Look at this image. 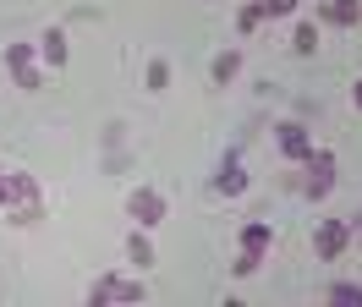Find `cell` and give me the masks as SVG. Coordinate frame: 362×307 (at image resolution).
<instances>
[{
    "mask_svg": "<svg viewBox=\"0 0 362 307\" xmlns=\"http://www.w3.org/2000/svg\"><path fill=\"white\" fill-rule=\"evenodd\" d=\"M0 209L17 219V225H33L39 219V181L28 170H6V203Z\"/></svg>",
    "mask_w": 362,
    "mask_h": 307,
    "instance_id": "1",
    "label": "cell"
},
{
    "mask_svg": "<svg viewBox=\"0 0 362 307\" xmlns=\"http://www.w3.org/2000/svg\"><path fill=\"white\" fill-rule=\"evenodd\" d=\"M148 296V285L137 280V274H105V280L88 285V302L105 307V302H143Z\"/></svg>",
    "mask_w": 362,
    "mask_h": 307,
    "instance_id": "2",
    "label": "cell"
},
{
    "mask_svg": "<svg viewBox=\"0 0 362 307\" xmlns=\"http://www.w3.org/2000/svg\"><path fill=\"white\" fill-rule=\"evenodd\" d=\"M302 175H308V181H302V192L313 197V203H318V197H329V192H335V154H329V149H313L308 159H302Z\"/></svg>",
    "mask_w": 362,
    "mask_h": 307,
    "instance_id": "3",
    "label": "cell"
},
{
    "mask_svg": "<svg viewBox=\"0 0 362 307\" xmlns=\"http://www.w3.org/2000/svg\"><path fill=\"white\" fill-rule=\"evenodd\" d=\"M6 71H11L17 88H28V93L45 88V71H39V61H33V44H6Z\"/></svg>",
    "mask_w": 362,
    "mask_h": 307,
    "instance_id": "4",
    "label": "cell"
},
{
    "mask_svg": "<svg viewBox=\"0 0 362 307\" xmlns=\"http://www.w3.org/2000/svg\"><path fill=\"white\" fill-rule=\"evenodd\" d=\"M351 236H357V231H351V219H324V225H318V236H313L318 258H324V263H335L340 253L351 247Z\"/></svg>",
    "mask_w": 362,
    "mask_h": 307,
    "instance_id": "5",
    "label": "cell"
},
{
    "mask_svg": "<svg viewBox=\"0 0 362 307\" xmlns=\"http://www.w3.org/2000/svg\"><path fill=\"white\" fill-rule=\"evenodd\" d=\"M127 214H132L143 231H154L159 219H165V192H154V187H137V192L127 197Z\"/></svg>",
    "mask_w": 362,
    "mask_h": 307,
    "instance_id": "6",
    "label": "cell"
},
{
    "mask_svg": "<svg viewBox=\"0 0 362 307\" xmlns=\"http://www.w3.org/2000/svg\"><path fill=\"white\" fill-rule=\"evenodd\" d=\"M274 143H280V154H286V159H296V165H302V159L313 154V132L302 127V121H280V127H274Z\"/></svg>",
    "mask_w": 362,
    "mask_h": 307,
    "instance_id": "7",
    "label": "cell"
},
{
    "mask_svg": "<svg viewBox=\"0 0 362 307\" xmlns=\"http://www.w3.org/2000/svg\"><path fill=\"white\" fill-rule=\"evenodd\" d=\"M214 187H220L226 197H242V192H247V170H242V154H236V149L220 159V170H214Z\"/></svg>",
    "mask_w": 362,
    "mask_h": 307,
    "instance_id": "8",
    "label": "cell"
},
{
    "mask_svg": "<svg viewBox=\"0 0 362 307\" xmlns=\"http://www.w3.org/2000/svg\"><path fill=\"white\" fill-rule=\"evenodd\" d=\"M269 247H274V225L269 219H247V225H242V253H258V258H264Z\"/></svg>",
    "mask_w": 362,
    "mask_h": 307,
    "instance_id": "9",
    "label": "cell"
},
{
    "mask_svg": "<svg viewBox=\"0 0 362 307\" xmlns=\"http://www.w3.org/2000/svg\"><path fill=\"white\" fill-rule=\"evenodd\" d=\"M318 11H324L329 28H357V22H362V0H324Z\"/></svg>",
    "mask_w": 362,
    "mask_h": 307,
    "instance_id": "10",
    "label": "cell"
},
{
    "mask_svg": "<svg viewBox=\"0 0 362 307\" xmlns=\"http://www.w3.org/2000/svg\"><path fill=\"white\" fill-rule=\"evenodd\" d=\"M236 71H242V50H220L214 55V66H209V77L226 88V83H236Z\"/></svg>",
    "mask_w": 362,
    "mask_h": 307,
    "instance_id": "11",
    "label": "cell"
},
{
    "mask_svg": "<svg viewBox=\"0 0 362 307\" xmlns=\"http://www.w3.org/2000/svg\"><path fill=\"white\" fill-rule=\"evenodd\" d=\"M39 55H45V66H66V33H61V28H49L45 39H39Z\"/></svg>",
    "mask_w": 362,
    "mask_h": 307,
    "instance_id": "12",
    "label": "cell"
},
{
    "mask_svg": "<svg viewBox=\"0 0 362 307\" xmlns=\"http://www.w3.org/2000/svg\"><path fill=\"white\" fill-rule=\"evenodd\" d=\"M264 22H269V11H264V0H247V6H242V11H236V33H242V39H247V33H258V28H264Z\"/></svg>",
    "mask_w": 362,
    "mask_h": 307,
    "instance_id": "13",
    "label": "cell"
},
{
    "mask_svg": "<svg viewBox=\"0 0 362 307\" xmlns=\"http://www.w3.org/2000/svg\"><path fill=\"white\" fill-rule=\"evenodd\" d=\"M127 258H132L137 269H148V263H154V241H148V231H143V225L127 236Z\"/></svg>",
    "mask_w": 362,
    "mask_h": 307,
    "instance_id": "14",
    "label": "cell"
},
{
    "mask_svg": "<svg viewBox=\"0 0 362 307\" xmlns=\"http://www.w3.org/2000/svg\"><path fill=\"white\" fill-rule=\"evenodd\" d=\"M291 50H296V55H318V28H313L308 17L296 22V33H291Z\"/></svg>",
    "mask_w": 362,
    "mask_h": 307,
    "instance_id": "15",
    "label": "cell"
},
{
    "mask_svg": "<svg viewBox=\"0 0 362 307\" xmlns=\"http://www.w3.org/2000/svg\"><path fill=\"white\" fill-rule=\"evenodd\" d=\"M143 83H148V93H165V88H170V61H148V77H143Z\"/></svg>",
    "mask_w": 362,
    "mask_h": 307,
    "instance_id": "16",
    "label": "cell"
},
{
    "mask_svg": "<svg viewBox=\"0 0 362 307\" xmlns=\"http://www.w3.org/2000/svg\"><path fill=\"white\" fill-rule=\"evenodd\" d=\"M329 302H357L362 307V285L357 280H335L329 285Z\"/></svg>",
    "mask_w": 362,
    "mask_h": 307,
    "instance_id": "17",
    "label": "cell"
},
{
    "mask_svg": "<svg viewBox=\"0 0 362 307\" xmlns=\"http://www.w3.org/2000/svg\"><path fill=\"white\" fill-rule=\"evenodd\" d=\"M258 253H236V263H230V274H236V280H247V274H258Z\"/></svg>",
    "mask_w": 362,
    "mask_h": 307,
    "instance_id": "18",
    "label": "cell"
},
{
    "mask_svg": "<svg viewBox=\"0 0 362 307\" xmlns=\"http://www.w3.org/2000/svg\"><path fill=\"white\" fill-rule=\"evenodd\" d=\"M296 6H302V0H264V11H269V17H286V11H296Z\"/></svg>",
    "mask_w": 362,
    "mask_h": 307,
    "instance_id": "19",
    "label": "cell"
},
{
    "mask_svg": "<svg viewBox=\"0 0 362 307\" xmlns=\"http://www.w3.org/2000/svg\"><path fill=\"white\" fill-rule=\"evenodd\" d=\"M351 105L362 110V77H357V83H351Z\"/></svg>",
    "mask_w": 362,
    "mask_h": 307,
    "instance_id": "20",
    "label": "cell"
},
{
    "mask_svg": "<svg viewBox=\"0 0 362 307\" xmlns=\"http://www.w3.org/2000/svg\"><path fill=\"white\" fill-rule=\"evenodd\" d=\"M0 203H6V165H0Z\"/></svg>",
    "mask_w": 362,
    "mask_h": 307,
    "instance_id": "21",
    "label": "cell"
}]
</instances>
